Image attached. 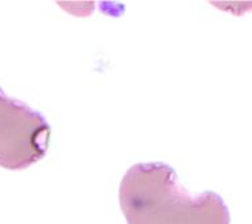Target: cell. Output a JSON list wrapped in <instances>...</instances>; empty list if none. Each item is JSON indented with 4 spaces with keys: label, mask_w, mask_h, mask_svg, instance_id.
<instances>
[{
    "label": "cell",
    "mask_w": 252,
    "mask_h": 224,
    "mask_svg": "<svg viewBox=\"0 0 252 224\" xmlns=\"http://www.w3.org/2000/svg\"><path fill=\"white\" fill-rule=\"evenodd\" d=\"M120 205L127 224H229L227 205L216 192L192 196L172 166L140 162L122 177Z\"/></svg>",
    "instance_id": "cell-1"
},
{
    "label": "cell",
    "mask_w": 252,
    "mask_h": 224,
    "mask_svg": "<svg viewBox=\"0 0 252 224\" xmlns=\"http://www.w3.org/2000/svg\"><path fill=\"white\" fill-rule=\"evenodd\" d=\"M50 138L46 118L0 89V166L20 171L34 165L46 156Z\"/></svg>",
    "instance_id": "cell-2"
}]
</instances>
